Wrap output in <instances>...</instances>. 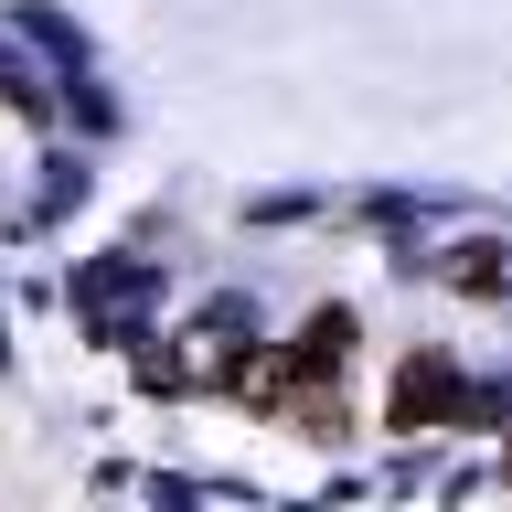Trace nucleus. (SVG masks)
Segmentation results:
<instances>
[{"instance_id": "f257e3e1", "label": "nucleus", "mask_w": 512, "mask_h": 512, "mask_svg": "<svg viewBox=\"0 0 512 512\" xmlns=\"http://www.w3.org/2000/svg\"><path fill=\"white\" fill-rule=\"evenodd\" d=\"M342 352H352V320H310L299 342L278 352V363H256L246 374V395L267 416H288V427H342Z\"/></svg>"}]
</instances>
